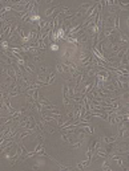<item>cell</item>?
Masks as SVG:
<instances>
[{
  "label": "cell",
  "mask_w": 129,
  "mask_h": 171,
  "mask_svg": "<svg viewBox=\"0 0 129 171\" xmlns=\"http://www.w3.org/2000/svg\"><path fill=\"white\" fill-rule=\"evenodd\" d=\"M56 72L57 73H64V72H68V68L64 62H57L56 64Z\"/></svg>",
  "instance_id": "obj_1"
}]
</instances>
